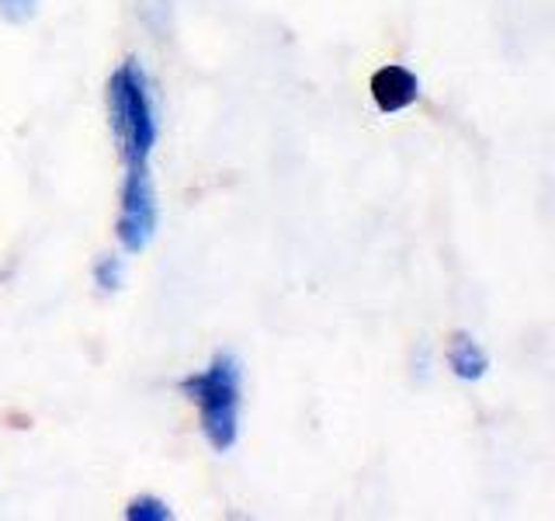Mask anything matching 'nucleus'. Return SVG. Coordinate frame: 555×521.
Returning a JSON list of instances; mask_svg holds the SVG:
<instances>
[{
  "label": "nucleus",
  "instance_id": "nucleus-2",
  "mask_svg": "<svg viewBox=\"0 0 555 521\" xmlns=\"http://www.w3.org/2000/svg\"><path fill=\"white\" fill-rule=\"evenodd\" d=\"M181 393L198 407L205 442L216 452H230L240 442V404H243V365L222 352L212 365L181 379Z\"/></svg>",
  "mask_w": 555,
  "mask_h": 521
},
{
  "label": "nucleus",
  "instance_id": "nucleus-8",
  "mask_svg": "<svg viewBox=\"0 0 555 521\" xmlns=\"http://www.w3.org/2000/svg\"><path fill=\"white\" fill-rule=\"evenodd\" d=\"M39 11V0H0V14L8 17L11 25H25Z\"/></svg>",
  "mask_w": 555,
  "mask_h": 521
},
{
  "label": "nucleus",
  "instance_id": "nucleus-3",
  "mask_svg": "<svg viewBox=\"0 0 555 521\" xmlns=\"http://www.w3.org/2000/svg\"><path fill=\"white\" fill-rule=\"evenodd\" d=\"M156 226H160V205H156L150 164H132L126 167V181H121L115 237L129 254H139L153 243Z\"/></svg>",
  "mask_w": 555,
  "mask_h": 521
},
{
  "label": "nucleus",
  "instance_id": "nucleus-5",
  "mask_svg": "<svg viewBox=\"0 0 555 521\" xmlns=\"http://www.w3.org/2000/svg\"><path fill=\"white\" fill-rule=\"evenodd\" d=\"M448 369L462 382H479L486 372H490V355H486V347L473 334L459 330L448 344Z\"/></svg>",
  "mask_w": 555,
  "mask_h": 521
},
{
  "label": "nucleus",
  "instance_id": "nucleus-4",
  "mask_svg": "<svg viewBox=\"0 0 555 521\" xmlns=\"http://www.w3.org/2000/svg\"><path fill=\"white\" fill-rule=\"evenodd\" d=\"M416 98H421V77L410 66L389 63L372 74V101L382 115L406 112Z\"/></svg>",
  "mask_w": 555,
  "mask_h": 521
},
{
  "label": "nucleus",
  "instance_id": "nucleus-1",
  "mask_svg": "<svg viewBox=\"0 0 555 521\" xmlns=\"http://www.w3.org/2000/svg\"><path fill=\"white\" fill-rule=\"evenodd\" d=\"M108 118L126 167L150 164L156 139H160V122H156L153 84L135 60H126L108 77Z\"/></svg>",
  "mask_w": 555,
  "mask_h": 521
},
{
  "label": "nucleus",
  "instance_id": "nucleus-7",
  "mask_svg": "<svg viewBox=\"0 0 555 521\" xmlns=\"http://www.w3.org/2000/svg\"><path fill=\"white\" fill-rule=\"evenodd\" d=\"M126 518H129V521H170L173 511L167 508V500L153 497V494H143V497H132V500H129Z\"/></svg>",
  "mask_w": 555,
  "mask_h": 521
},
{
  "label": "nucleus",
  "instance_id": "nucleus-6",
  "mask_svg": "<svg viewBox=\"0 0 555 521\" xmlns=\"http://www.w3.org/2000/svg\"><path fill=\"white\" fill-rule=\"evenodd\" d=\"M94 282H98L101 292H118L121 285H126V260L115 257V254L98 257V265H94Z\"/></svg>",
  "mask_w": 555,
  "mask_h": 521
}]
</instances>
